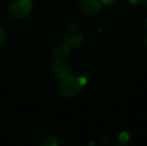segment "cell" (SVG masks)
<instances>
[{
  "label": "cell",
  "instance_id": "obj_1",
  "mask_svg": "<svg viewBox=\"0 0 147 146\" xmlns=\"http://www.w3.org/2000/svg\"><path fill=\"white\" fill-rule=\"evenodd\" d=\"M86 79L84 77H77L75 76L67 75L60 79L59 89L60 94L66 98H72L78 95Z\"/></svg>",
  "mask_w": 147,
  "mask_h": 146
},
{
  "label": "cell",
  "instance_id": "obj_2",
  "mask_svg": "<svg viewBox=\"0 0 147 146\" xmlns=\"http://www.w3.org/2000/svg\"><path fill=\"white\" fill-rule=\"evenodd\" d=\"M63 40L65 45L70 49H75L80 46L84 40V34L80 26L78 24L69 25L64 32Z\"/></svg>",
  "mask_w": 147,
  "mask_h": 146
},
{
  "label": "cell",
  "instance_id": "obj_3",
  "mask_svg": "<svg viewBox=\"0 0 147 146\" xmlns=\"http://www.w3.org/2000/svg\"><path fill=\"white\" fill-rule=\"evenodd\" d=\"M32 11V3L29 0H15L8 7L9 15L16 19L28 17Z\"/></svg>",
  "mask_w": 147,
  "mask_h": 146
},
{
  "label": "cell",
  "instance_id": "obj_4",
  "mask_svg": "<svg viewBox=\"0 0 147 146\" xmlns=\"http://www.w3.org/2000/svg\"><path fill=\"white\" fill-rule=\"evenodd\" d=\"M102 4L100 0H80L78 3V9L84 15H94L100 12Z\"/></svg>",
  "mask_w": 147,
  "mask_h": 146
},
{
  "label": "cell",
  "instance_id": "obj_5",
  "mask_svg": "<svg viewBox=\"0 0 147 146\" xmlns=\"http://www.w3.org/2000/svg\"><path fill=\"white\" fill-rule=\"evenodd\" d=\"M51 70L55 77L58 78H63L70 74V66L63 60H55L51 65Z\"/></svg>",
  "mask_w": 147,
  "mask_h": 146
},
{
  "label": "cell",
  "instance_id": "obj_6",
  "mask_svg": "<svg viewBox=\"0 0 147 146\" xmlns=\"http://www.w3.org/2000/svg\"><path fill=\"white\" fill-rule=\"evenodd\" d=\"M69 49L70 48L66 45L57 46L53 50V56L58 60H62L63 59L66 58V56L69 54Z\"/></svg>",
  "mask_w": 147,
  "mask_h": 146
},
{
  "label": "cell",
  "instance_id": "obj_7",
  "mask_svg": "<svg viewBox=\"0 0 147 146\" xmlns=\"http://www.w3.org/2000/svg\"><path fill=\"white\" fill-rule=\"evenodd\" d=\"M41 146H59V140L56 137L50 136L43 140Z\"/></svg>",
  "mask_w": 147,
  "mask_h": 146
},
{
  "label": "cell",
  "instance_id": "obj_8",
  "mask_svg": "<svg viewBox=\"0 0 147 146\" xmlns=\"http://www.w3.org/2000/svg\"><path fill=\"white\" fill-rule=\"evenodd\" d=\"M119 139L122 143H127L129 140V135H128V133H121L120 136H119Z\"/></svg>",
  "mask_w": 147,
  "mask_h": 146
},
{
  "label": "cell",
  "instance_id": "obj_9",
  "mask_svg": "<svg viewBox=\"0 0 147 146\" xmlns=\"http://www.w3.org/2000/svg\"><path fill=\"white\" fill-rule=\"evenodd\" d=\"M6 40V34L3 28H0V44L3 43Z\"/></svg>",
  "mask_w": 147,
  "mask_h": 146
},
{
  "label": "cell",
  "instance_id": "obj_10",
  "mask_svg": "<svg viewBox=\"0 0 147 146\" xmlns=\"http://www.w3.org/2000/svg\"><path fill=\"white\" fill-rule=\"evenodd\" d=\"M116 1L117 0H101V2L106 5H113L116 3Z\"/></svg>",
  "mask_w": 147,
  "mask_h": 146
},
{
  "label": "cell",
  "instance_id": "obj_11",
  "mask_svg": "<svg viewBox=\"0 0 147 146\" xmlns=\"http://www.w3.org/2000/svg\"><path fill=\"white\" fill-rule=\"evenodd\" d=\"M129 2H130L132 4H137V3L140 2V0H129Z\"/></svg>",
  "mask_w": 147,
  "mask_h": 146
},
{
  "label": "cell",
  "instance_id": "obj_12",
  "mask_svg": "<svg viewBox=\"0 0 147 146\" xmlns=\"http://www.w3.org/2000/svg\"><path fill=\"white\" fill-rule=\"evenodd\" d=\"M115 146H127V145L126 144V143H122V142H121L120 144H118V145H116Z\"/></svg>",
  "mask_w": 147,
  "mask_h": 146
},
{
  "label": "cell",
  "instance_id": "obj_13",
  "mask_svg": "<svg viewBox=\"0 0 147 146\" xmlns=\"http://www.w3.org/2000/svg\"><path fill=\"white\" fill-rule=\"evenodd\" d=\"M141 1H142L143 4H144L145 6H147V0H141Z\"/></svg>",
  "mask_w": 147,
  "mask_h": 146
},
{
  "label": "cell",
  "instance_id": "obj_14",
  "mask_svg": "<svg viewBox=\"0 0 147 146\" xmlns=\"http://www.w3.org/2000/svg\"><path fill=\"white\" fill-rule=\"evenodd\" d=\"M145 44H146V46H147V34L146 35V38H145Z\"/></svg>",
  "mask_w": 147,
  "mask_h": 146
},
{
  "label": "cell",
  "instance_id": "obj_15",
  "mask_svg": "<svg viewBox=\"0 0 147 146\" xmlns=\"http://www.w3.org/2000/svg\"><path fill=\"white\" fill-rule=\"evenodd\" d=\"M146 26H147V19H146Z\"/></svg>",
  "mask_w": 147,
  "mask_h": 146
},
{
  "label": "cell",
  "instance_id": "obj_16",
  "mask_svg": "<svg viewBox=\"0 0 147 146\" xmlns=\"http://www.w3.org/2000/svg\"><path fill=\"white\" fill-rule=\"evenodd\" d=\"M29 1H33V0H29Z\"/></svg>",
  "mask_w": 147,
  "mask_h": 146
}]
</instances>
